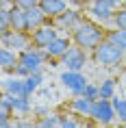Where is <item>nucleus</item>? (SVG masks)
I'll list each match as a JSON object with an SVG mask.
<instances>
[{
    "label": "nucleus",
    "mask_w": 126,
    "mask_h": 128,
    "mask_svg": "<svg viewBox=\"0 0 126 128\" xmlns=\"http://www.w3.org/2000/svg\"><path fill=\"white\" fill-rule=\"evenodd\" d=\"M24 82H26V94L31 96V94L35 91V89H37V87L41 85V82H44V78H41V74H39V72H33L31 76H26V78H24Z\"/></svg>",
    "instance_id": "19"
},
{
    "label": "nucleus",
    "mask_w": 126,
    "mask_h": 128,
    "mask_svg": "<svg viewBox=\"0 0 126 128\" xmlns=\"http://www.w3.org/2000/svg\"><path fill=\"white\" fill-rule=\"evenodd\" d=\"M113 7H115V4H113L111 0H93L89 11H91L96 18H100L102 22H113V15H115Z\"/></svg>",
    "instance_id": "9"
},
{
    "label": "nucleus",
    "mask_w": 126,
    "mask_h": 128,
    "mask_svg": "<svg viewBox=\"0 0 126 128\" xmlns=\"http://www.w3.org/2000/svg\"><path fill=\"white\" fill-rule=\"evenodd\" d=\"M33 113H35V115H39V117H46V115H48V108H46V106H35V108H33Z\"/></svg>",
    "instance_id": "30"
},
{
    "label": "nucleus",
    "mask_w": 126,
    "mask_h": 128,
    "mask_svg": "<svg viewBox=\"0 0 126 128\" xmlns=\"http://www.w3.org/2000/svg\"><path fill=\"white\" fill-rule=\"evenodd\" d=\"M46 56H48V54H46L44 48H31V46H28L26 50H22V52H20V63H22V65H26V68L31 70V74H33V72H39V70H41Z\"/></svg>",
    "instance_id": "3"
},
{
    "label": "nucleus",
    "mask_w": 126,
    "mask_h": 128,
    "mask_svg": "<svg viewBox=\"0 0 126 128\" xmlns=\"http://www.w3.org/2000/svg\"><path fill=\"white\" fill-rule=\"evenodd\" d=\"M83 2H85V0H83Z\"/></svg>",
    "instance_id": "35"
},
{
    "label": "nucleus",
    "mask_w": 126,
    "mask_h": 128,
    "mask_svg": "<svg viewBox=\"0 0 126 128\" xmlns=\"http://www.w3.org/2000/svg\"><path fill=\"white\" fill-rule=\"evenodd\" d=\"M109 41H113L115 46H119L122 50H126V28H117L109 33Z\"/></svg>",
    "instance_id": "20"
},
{
    "label": "nucleus",
    "mask_w": 126,
    "mask_h": 128,
    "mask_svg": "<svg viewBox=\"0 0 126 128\" xmlns=\"http://www.w3.org/2000/svg\"><path fill=\"white\" fill-rule=\"evenodd\" d=\"M59 37L57 35V28L50 26V24H44V26H39L37 30H33V35H31V39H33V44L37 48H44L46 50L48 46H50V41H54Z\"/></svg>",
    "instance_id": "8"
},
{
    "label": "nucleus",
    "mask_w": 126,
    "mask_h": 128,
    "mask_svg": "<svg viewBox=\"0 0 126 128\" xmlns=\"http://www.w3.org/2000/svg\"><path fill=\"white\" fill-rule=\"evenodd\" d=\"M113 24H115L117 28H126V7L119 9L117 13L113 15Z\"/></svg>",
    "instance_id": "25"
},
{
    "label": "nucleus",
    "mask_w": 126,
    "mask_h": 128,
    "mask_svg": "<svg viewBox=\"0 0 126 128\" xmlns=\"http://www.w3.org/2000/svg\"><path fill=\"white\" fill-rule=\"evenodd\" d=\"M9 20H11V28H13V30H28L26 9H22V7H18V4H13V7L9 9Z\"/></svg>",
    "instance_id": "10"
},
{
    "label": "nucleus",
    "mask_w": 126,
    "mask_h": 128,
    "mask_svg": "<svg viewBox=\"0 0 126 128\" xmlns=\"http://www.w3.org/2000/svg\"><path fill=\"white\" fill-rule=\"evenodd\" d=\"M0 128H15V124H11L9 120H5V122H0Z\"/></svg>",
    "instance_id": "31"
},
{
    "label": "nucleus",
    "mask_w": 126,
    "mask_h": 128,
    "mask_svg": "<svg viewBox=\"0 0 126 128\" xmlns=\"http://www.w3.org/2000/svg\"><path fill=\"white\" fill-rule=\"evenodd\" d=\"M63 65H65V70H74V72H80V70L85 68L87 63V50L80 46H70V50L65 52V56H63Z\"/></svg>",
    "instance_id": "7"
},
{
    "label": "nucleus",
    "mask_w": 126,
    "mask_h": 128,
    "mask_svg": "<svg viewBox=\"0 0 126 128\" xmlns=\"http://www.w3.org/2000/svg\"><path fill=\"white\" fill-rule=\"evenodd\" d=\"M59 122H61V115H50L48 113L46 117H41L37 122V128H59Z\"/></svg>",
    "instance_id": "22"
},
{
    "label": "nucleus",
    "mask_w": 126,
    "mask_h": 128,
    "mask_svg": "<svg viewBox=\"0 0 126 128\" xmlns=\"http://www.w3.org/2000/svg\"><path fill=\"white\" fill-rule=\"evenodd\" d=\"M59 128H80V126H78V122L72 120V117H61Z\"/></svg>",
    "instance_id": "26"
},
{
    "label": "nucleus",
    "mask_w": 126,
    "mask_h": 128,
    "mask_svg": "<svg viewBox=\"0 0 126 128\" xmlns=\"http://www.w3.org/2000/svg\"><path fill=\"white\" fill-rule=\"evenodd\" d=\"M59 24H61V26H67V28H72V30H74V28L80 24V15L76 13V11H70V9H67L65 13H61V15H59Z\"/></svg>",
    "instance_id": "18"
},
{
    "label": "nucleus",
    "mask_w": 126,
    "mask_h": 128,
    "mask_svg": "<svg viewBox=\"0 0 126 128\" xmlns=\"http://www.w3.org/2000/svg\"><path fill=\"white\" fill-rule=\"evenodd\" d=\"M0 65L5 72H15V68L20 65V54L11 50V48H2L0 52Z\"/></svg>",
    "instance_id": "13"
},
{
    "label": "nucleus",
    "mask_w": 126,
    "mask_h": 128,
    "mask_svg": "<svg viewBox=\"0 0 126 128\" xmlns=\"http://www.w3.org/2000/svg\"><path fill=\"white\" fill-rule=\"evenodd\" d=\"M111 102H113V108H115L119 122L124 124V122H126V100H122V98H113Z\"/></svg>",
    "instance_id": "23"
},
{
    "label": "nucleus",
    "mask_w": 126,
    "mask_h": 128,
    "mask_svg": "<svg viewBox=\"0 0 126 128\" xmlns=\"http://www.w3.org/2000/svg\"><path fill=\"white\" fill-rule=\"evenodd\" d=\"M72 108H74L78 115H91L93 102H91V100H87L85 96H76V98L72 100Z\"/></svg>",
    "instance_id": "16"
},
{
    "label": "nucleus",
    "mask_w": 126,
    "mask_h": 128,
    "mask_svg": "<svg viewBox=\"0 0 126 128\" xmlns=\"http://www.w3.org/2000/svg\"><path fill=\"white\" fill-rule=\"evenodd\" d=\"M91 117L98 124H111L115 117H117V113H115V108H113V102L111 100H104V98H100V100L93 102V108H91Z\"/></svg>",
    "instance_id": "4"
},
{
    "label": "nucleus",
    "mask_w": 126,
    "mask_h": 128,
    "mask_svg": "<svg viewBox=\"0 0 126 128\" xmlns=\"http://www.w3.org/2000/svg\"><path fill=\"white\" fill-rule=\"evenodd\" d=\"M15 4L22 7V9H33V7L39 4V0H15Z\"/></svg>",
    "instance_id": "27"
},
{
    "label": "nucleus",
    "mask_w": 126,
    "mask_h": 128,
    "mask_svg": "<svg viewBox=\"0 0 126 128\" xmlns=\"http://www.w3.org/2000/svg\"><path fill=\"white\" fill-rule=\"evenodd\" d=\"M113 96H115V80H104L100 85V98H104V100H113Z\"/></svg>",
    "instance_id": "21"
},
{
    "label": "nucleus",
    "mask_w": 126,
    "mask_h": 128,
    "mask_svg": "<svg viewBox=\"0 0 126 128\" xmlns=\"http://www.w3.org/2000/svg\"><path fill=\"white\" fill-rule=\"evenodd\" d=\"M113 4H119V2H126V0H111Z\"/></svg>",
    "instance_id": "32"
},
{
    "label": "nucleus",
    "mask_w": 126,
    "mask_h": 128,
    "mask_svg": "<svg viewBox=\"0 0 126 128\" xmlns=\"http://www.w3.org/2000/svg\"><path fill=\"white\" fill-rule=\"evenodd\" d=\"M48 15L41 11V7L37 4V7L33 9H26V22H28V30H37L39 26H44V20H46Z\"/></svg>",
    "instance_id": "15"
},
{
    "label": "nucleus",
    "mask_w": 126,
    "mask_h": 128,
    "mask_svg": "<svg viewBox=\"0 0 126 128\" xmlns=\"http://www.w3.org/2000/svg\"><path fill=\"white\" fill-rule=\"evenodd\" d=\"M74 41H76V46L85 48V50H93L102 41V30L91 22H80L74 28Z\"/></svg>",
    "instance_id": "1"
},
{
    "label": "nucleus",
    "mask_w": 126,
    "mask_h": 128,
    "mask_svg": "<svg viewBox=\"0 0 126 128\" xmlns=\"http://www.w3.org/2000/svg\"><path fill=\"white\" fill-rule=\"evenodd\" d=\"M80 128H93V126H80Z\"/></svg>",
    "instance_id": "33"
},
{
    "label": "nucleus",
    "mask_w": 126,
    "mask_h": 128,
    "mask_svg": "<svg viewBox=\"0 0 126 128\" xmlns=\"http://www.w3.org/2000/svg\"><path fill=\"white\" fill-rule=\"evenodd\" d=\"M15 128H37V124L26 122V120H20V122H15Z\"/></svg>",
    "instance_id": "29"
},
{
    "label": "nucleus",
    "mask_w": 126,
    "mask_h": 128,
    "mask_svg": "<svg viewBox=\"0 0 126 128\" xmlns=\"http://www.w3.org/2000/svg\"><path fill=\"white\" fill-rule=\"evenodd\" d=\"M31 96H11V106H13V113H28L31 111Z\"/></svg>",
    "instance_id": "17"
},
{
    "label": "nucleus",
    "mask_w": 126,
    "mask_h": 128,
    "mask_svg": "<svg viewBox=\"0 0 126 128\" xmlns=\"http://www.w3.org/2000/svg\"><path fill=\"white\" fill-rule=\"evenodd\" d=\"M124 7H126V2H124Z\"/></svg>",
    "instance_id": "34"
},
{
    "label": "nucleus",
    "mask_w": 126,
    "mask_h": 128,
    "mask_svg": "<svg viewBox=\"0 0 126 128\" xmlns=\"http://www.w3.org/2000/svg\"><path fill=\"white\" fill-rule=\"evenodd\" d=\"M83 96H85L87 100H91V102L100 100V87H96V85H87L85 91H83Z\"/></svg>",
    "instance_id": "24"
},
{
    "label": "nucleus",
    "mask_w": 126,
    "mask_h": 128,
    "mask_svg": "<svg viewBox=\"0 0 126 128\" xmlns=\"http://www.w3.org/2000/svg\"><path fill=\"white\" fill-rule=\"evenodd\" d=\"M39 7L48 18H59L61 13L67 11V2L65 0H39Z\"/></svg>",
    "instance_id": "11"
},
{
    "label": "nucleus",
    "mask_w": 126,
    "mask_h": 128,
    "mask_svg": "<svg viewBox=\"0 0 126 128\" xmlns=\"http://www.w3.org/2000/svg\"><path fill=\"white\" fill-rule=\"evenodd\" d=\"M31 37H28L24 30H7V33H2V46L5 48H11L15 52H22V50H26L28 44H31Z\"/></svg>",
    "instance_id": "5"
},
{
    "label": "nucleus",
    "mask_w": 126,
    "mask_h": 128,
    "mask_svg": "<svg viewBox=\"0 0 126 128\" xmlns=\"http://www.w3.org/2000/svg\"><path fill=\"white\" fill-rule=\"evenodd\" d=\"M15 76H20V78H26V76H31V70L26 68V65H18V68H15Z\"/></svg>",
    "instance_id": "28"
},
{
    "label": "nucleus",
    "mask_w": 126,
    "mask_h": 128,
    "mask_svg": "<svg viewBox=\"0 0 126 128\" xmlns=\"http://www.w3.org/2000/svg\"><path fill=\"white\" fill-rule=\"evenodd\" d=\"M124 52L119 46H115L113 41H100L98 46L93 48V59L98 61L100 65H117L119 61L124 59Z\"/></svg>",
    "instance_id": "2"
},
{
    "label": "nucleus",
    "mask_w": 126,
    "mask_h": 128,
    "mask_svg": "<svg viewBox=\"0 0 126 128\" xmlns=\"http://www.w3.org/2000/svg\"><path fill=\"white\" fill-rule=\"evenodd\" d=\"M61 82H63V87L70 89L74 96H83L85 87L89 85L85 76L80 74V72H74V70H65V72L61 74Z\"/></svg>",
    "instance_id": "6"
},
{
    "label": "nucleus",
    "mask_w": 126,
    "mask_h": 128,
    "mask_svg": "<svg viewBox=\"0 0 126 128\" xmlns=\"http://www.w3.org/2000/svg\"><path fill=\"white\" fill-rule=\"evenodd\" d=\"M67 50H70V39H67V37H57V39L50 41V46L46 48V54L50 59H63Z\"/></svg>",
    "instance_id": "12"
},
{
    "label": "nucleus",
    "mask_w": 126,
    "mask_h": 128,
    "mask_svg": "<svg viewBox=\"0 0 126 128\" xmlns=\"http://www.w3.org/2000/svg\"><path fill=\"white\" fill-rule=\"evenodd\" d=\"M2 89H5V94H11V96H28L26 94V82L20 76L7 78V80L2 82Z\"/></svg>",
    "instance_id": "14"
}]
</instances>
